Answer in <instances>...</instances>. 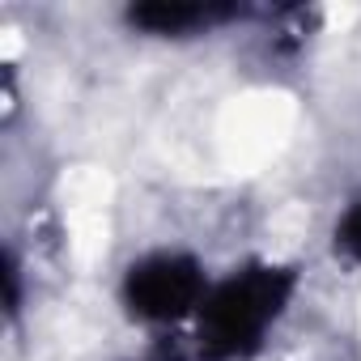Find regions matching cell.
<instances>
[{
	"label": "cell",
	"mask_w": 361,
	"mask_h": 361,
	"mask_svg": "<svg viewBox=\"0 0 361 361\" xmlns=\"http://www.w3.org/2000/svg\"><path fill=\"white\" fill-rule=\"evenodd\" d=\"M293 293L289 268H247L209 289L200 302V353L209 361H234L251 353L272 319L285 310Z\"/></svg>",
	"instance_id": "1"
},
{
	"label": "cell",
	"mask_w": 361,
	"mask_h": 361,
	"mask_svg": "<svg viewBox=\"0 0 361 361\" xmlns=\"http://www.w3.org/2000/svg\"><path fill=\"white\" fill-rule=\"evenodd\" d=\"M209 298V281L192 255L157 251L128 268L123 276V306L145 323H174Z\"/></svg>",
	"instance_id": "2"
},
{
	"label": "cell",
	"mask_w": 361,
	"mask_h": 361,
	"mask_svg": "<svg viewBox=\"0 0 361 361\" xmlns=\"http://www.w3.org/2000/svg\"><path fill=\"white\" fill-rule=\"evenodd\" d=\"M234 9H213V5H166V0H157V5H136V9H128V22L136 26V30H145V35H161V39H170V35H196L200 26H209V22H221V18H230Z\"/></svg>",
	"instance_id": "3"
},
{
	"label": "cell",
	"mask_w": 361,
	"mask_h": 361,
	"mask_svg": "<svg viewBox=\"0 0 361 361\" xmlns=\"http://www.w3.org/2000/svg\"><path fill=\"white\" fill-rule=\"evenodd\" d=\"M336 251L361 264V196H357V200L340 213V221H336Z\"/></svg>",
	"instance_id": "4"
}]
</instances>
